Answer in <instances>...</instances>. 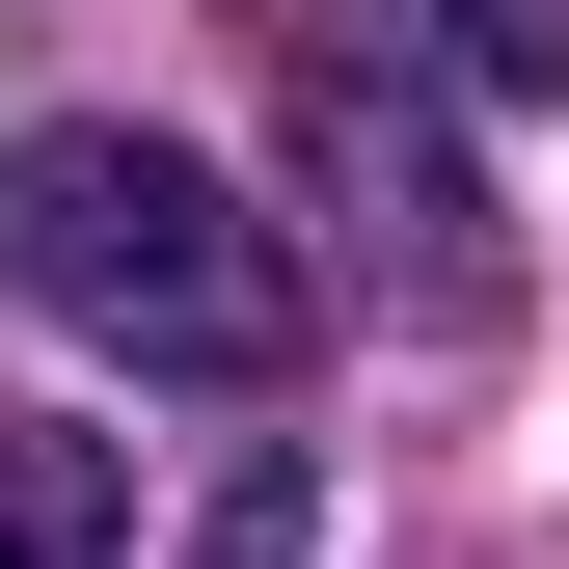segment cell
I'll return each instance as SVG.
<instances>
[{
    "label": "cell",
    "mask_w": 569,
    "mask_h": 569,
    "mask_svg": "<svg viewBox=\"0 0 569 569\" xmlns=\"http://www.w3.org/2000/svg\"><path fill=\"white\" fill-rule=\"evenodd\" d=\"M0 244H28V299L82 352H136V380H271V352H299V244H271L190 136H136V109H54L28 163H0Z\"/></svg>",
    "instance_id": "6da1fadb"
},
{
    "label": "cell",
    "mask_w": 569,
    "mask_h": 569,
    "mask_svg": "<svg viewBox=\"0 0 569 569\" xmlns=\"http://www.w3.org/2000/svg\"><path fill=\"white\" fill-rule=\"evenodd\" d=\"M461 82H516V109H569V0H461Z\"/></svg>",
    "instance_id": "277c9868"
},
{
    "label": "cell",
    "mask_w": 569,
    "mask_h": 569,
    "mask_svg": "<svg viewBox=\"0 0 569 569\" xmlns=\"http://www.w3.org/2000/svg\"><path fill=\"white\" fill-rule=\"evenodd\" d=\"M299 163H326V218H380V271H407L435 326H488V218H461V163L352 82V54H299Z\"/></svg>",
    "instance_id": "7a4b0ae2"
},
{
    "label": "cell",
    "mask_w": 569,
    "mask_h": 569,
    "mask_svg": "<svg viewBox=\"0 0 569 569\" xmlns=\"http://www.w3.org/2000/svg\"><path fill=\"white\" fill-rule=\"evenodd\" d=\"M109 435H28V407H0V569H109Z\"/></svg>",
    "instance_id": "3957f363"
},
{
    "label": "cell",
    "mask_w": 569,
    "mask_h": 569,
    "mask_svg": "<svg viewBox=\"0 0 569 569\" xmlns=\"http://www.w3.org/2000/svg\"><path fill=\"white\" fill-rule=\"evenodd\" d=\"M190 569H299V461H244L218 516H190Z\"/></svg>",
    "instance_id": "5b68a950"
}]
</instances>
